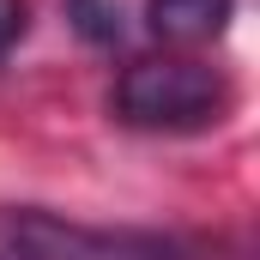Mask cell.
Here are the masks:
<instances>
[{"label": "cell", "mask_w": 260, "mask_h": 260, "mask_svg": "<svg viewBox=\"0 0 260 260\" xmlns=\"http://www.w3.org/2000/svg\"><path fill=\"white\" fill-rule=\"evenodd\" d=\"M109 109L127 127H170V133L206 127L230 109V79L206 61H188V55L133 61L109 91Z\"/></svg>", "instance_id": "obj_1"}, {"label": "cell", "mask_w": 260, "mask_h": 260, "mask_svg": "<svg viewBox=\"0 0 260 260\" xmlns=\"http://www.w3.org/2000/svg\"><path fill=\"white\" fill-rule=\"evenodd\" d=\"M0 260H176L170 242L133 230H91L37 206H0Z\"/></svg>", "instance_id": "obj_2"}, {"label": "cell", "mask_w": 260, "mask_h": 260, "mask_svg": "<svg viewBox=\"0 0 260 260\" xmlns=\"http://www.w3.org/2000/svg\"><path fill=\"white\" fill-rule=\"evenodd\" d=\"M236 18V0H145V24L164 43H212Z\"/></svg>", "instance_id": "obj_3"}, {"label": "cell", "mask_w": 260, "mask_h": 260, "mask_svg": "<svg viewBox=\"0 0 260 260\" xmlns=\"http://www.w3.org/2000/svg\"><path fill=\"white\" fill-rule=\"evenodd\" d=\"M67 12H73V24H79L91 43H115V37H121V18H115V6H103V0H67Z\"/></svg>", "instance_id": "obj_4"}, {"label": "cell", "mask_w": 260, "mask_h": 260, "mask_svg": "<svg viewBox=\"0 0 260 260\" xmlns=\"http://www.w3.org/2000/svg\"><path fill=\"white\" fill-rule=\"evenodd\" d=\"M24 37V0H0V49H12Z\"/></svg>", "instance_id": "obj_5"}]
</instances>
